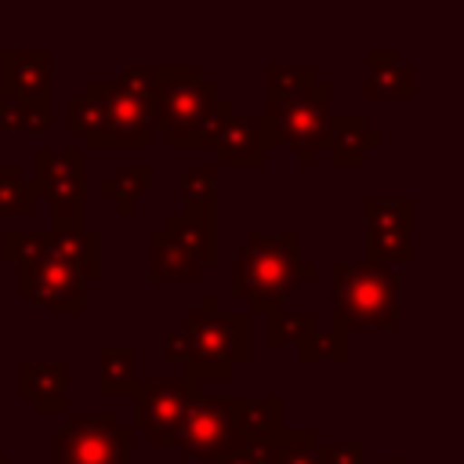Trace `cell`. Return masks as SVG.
<instances>
[{
  "instance_id": "obj_30",
  "label": "cell",
  "mask_w": 464,
  "mask_h": 464,
  "mask_svg": "<svg viewBox=\"0 0 464 464\" xmlns=\"http://www.w3.org/2000/svg\"><path fill=\"white\" fill-rule=\"evenodd\" d=\"M214 464H268V457H265V446H232Z\"/></svg>"
},
{
  "instance_id": "obj_18",
  "label": "cell",
  "mask_w": 464,
  "mask_h": 464,
  "mask_svg": "<svg viewBox=\"0 0 464 464\" xmlns=\"http://www.w3.org/2000/svg\"><path fill=\"white\" fill-rule=\"evenodd\" d=\"M384 145V134L366 127L359 112H330V138L326 152L334 167H362L373 149Z\"/></svg>"
},
{
  "instance_id": "obj_15",
  "label": "cell",
  "mask_w": 464,
  "mask_h": 464,
  "mask_svg": "<svg viewBox=\"0 0 464 464\" xmlns=\"http://www.w3.org/2000/svg\"><path fill=\"white\" fill-rule=\"evenodd\" d=\"M44 239H47V254L58 257L65 268H72L83 279V286L102 279V232L98 228H87L83 221L51 225L44 228Z\"/></svg>"
},
{
  "instance_id": "obj_4",
  "label": "cell",
  "mask_w": 464,
  "mask_h": 464,
  "mask_svg": "<svg viewBox=\"0 0 464 464\" xmlns=\"http://www.w3.org/2000/svg\"><path fill=\"white\" fill-rule=\"evenodd\" d=\"M167 362H178L188 381H228L250 359V319L243 312H221L214 294H203L192 312L181 315V330L163 341Z\"/></svg>"
},
{
  "instance_id": "obj_28",
  "label": "cell",
  "mask_w": 464,
  "mask_h": 464,
  "mask_svg": "<svg viewBox=\"0 0 464 464\" xmlns=\"http://www.w3.org/2000/svg\"><path fill=\"white\" fill-rule=\"evenodd\" d=\"M181 203L185 207H218V167L196 163L181 174Z\"/></svg>"
},
{
  "instance_id": "obj_2",
  "label": "cell",
  "mask_w": 464,
  "mask_h": 464,
  "mask_svg": "<svg viewBox=\"0 0 464 464\" xmlns=\"http://www.w3.org/2000/svg\"><path fill=\"white\" fill-rule=\"evenodd\" d=\"M330 330H319V359L348 362L355 330H399V272L392 265H330Z\"/></svg>"
},
{
  "instance_id": "obj_11",
  "label": "cell",
  "mask_w": 464,
  "mask_h": 464,
  "mask_svg": "<svg viewBox=\"0 0 464 464\" xmlns=\"http://www.w3.org/2000/svg\"><path fill=\"white\" fill-rule=\"evenodd\" d=\"M413 221H417V203L413 196H399V199H377L370 196L362 203V246H366V261L373 265H413L417 250H413Z\"/></svg>"
},
{
  "instance_id": "obj_26",
  "label": "cell",
  "mask_w": 464,
  "mask_h": 464,
  "mask_svg": "<svg viewBox=\"0 0 464 464\" xmlns=\"http://www.w3.org/2000/svg\"><path fill=\"white\" fill-rule=\"evenodd\" d=\"M36 192L18 163H0V218H33Z\"/></svg>"
},
{
  "instance_id": "obj_3",
  "label": "cell",
  "mask_w": 464,
  "mask_h": 464,
  "mask_svg": "<svg viewBox=\"0 0 464 464\" xmlns=\"http://www.w3.org/2000/svg\"><path fill=\"white\" fill-rule=\"evenodd\" d=\"M283 435V395H203L192 402L178 450L188 460H218L232 446H268Z\"/></svg>"
},
{
  "instance_id": "obj_7",
  "label": "cell",
  "mask_w": 464,
  "mask_h": 464,
  "mask_svg": "<svg viewBox=\"0 0 464 464\" xmlns=\"http://www.w3.org/2000/svg\"><path fill=\"white\" fill-rule=\"evenodd\" d=\"M330 98H334V83L315 80L290 98L265 102L261 120L272 149H294L297 163L312 167L319 160V149H326V138H330Z\"/></svg>"
},
{
  "instance_id": "obj_14",
  "label": "cell",
  "mask_w": 464,
  "mask_h": 464,
  "mask_svg": "<svg viewBox=\"0 0 464 464\" xmlns=\"http://www.w3.org/2000/svg\"><path fill=\"white\" fill-rule=\"evenodd\" d=\"M51 47H4L0 51V94L22 102H51Z\"/></svg>"
},
{
  "instance_id": "obj_19",
  "label": "cell",
  "mask_w": 464,
  "mask_h": 464,
  "mask_svg": "<svg viewBox=\"0 0 464 464\" xmlns=\"http://www.w3.org/2000/svg\"><path fill=\"white\" fill-rule=\"evenodd\" d=\"M163 232L181 243L199 265L218 261V207H181L178 214H167Z\"/></svg>"
},
{
  "instance_id": "obj_6",
  "label": "cell",
  "mask_w": 464,
  "mask_h": 464,
  "mask_svg": "<svg viewBox=\"0 0 464 464\" xmlns=\"http://www.w3.org/2000/svg\"><path fill=\"white\" fill-rule=\"evenodd\" d=\"M152 134L170 149H199V138L218 109V83L203 80L199 65H149Z\"/></svg>"
},
{
  "instance_id": "obj_25",
  "label": "cell",
  "mask_w": 464,
  "mask_h": 464,
  "mask_svg": "<svg viewBox=\"0 0 464 464\" xmlns=\"http://www.w3.org/2000/svg\"><path fill=\"white\" fill-rule=\"evenodd\" d=\"M268 464H323L319 435L312 428H283L276 442L265 446Z\"/></svg>"
},
{
  "instance_id": "obj_22",
  "label": "cell",
  "mask_w": 464,
  "mask_h": 464,
  "mask_svg": "<svg viewBox=\"0 0 464 464\" xmlns=\"http://www.w3.org/2000/svg\"><path fill=\"white\" fill-rule=\"evenodd\" d=\"M149 188H152V167L141 160V163H130V167L116 170L112 178H105V181L98 185V196L109 199V203L116 207V214L130 218L134 207L149 196Z\"/></svg>"
},
{
  "instance_id": "obj_29",
  "label": "cell",
  "mask_w": 464,
  "mask_h": 464,
  "mask_svg": "<svg viewBox=\"0 0 464 464\" xmlns=\"http://www.w3.org/2000/svg\"><path fill=\"white\" fill-rule=\"evenodd\" d=\"M323 464H366L362 442H319Z\"/></svg>"
},
{
  "instance_id": "obj_10",
  "label": "cell",
  "mask_w": 464,
  "mask_h": 464,
  "mask_svg": "<svg viewBox=\"0 0 464 464\" xmlns=\"http://www.w3.org/2000/svg\"><path fill=\"white\" fill-rule=\"evenodd\" d=\"M196 399H199V384L188 377H178V381L138 377V384L130 392L134 431H145V439L152 446H178Z\"/></svg>"
},
{
  "instance_id": "obj_13",
  "label": "cell",
  "mask_w": 464,
  "mask_h": 464,
  "mask_svg": "<svg viewBox=\"0 0 464 464\" xmlns=\"http://www.w3.org/2000/svg\"><path fill=\"white\" fill-rule=\"evenodd\" d=\"M207 149H214V167H265L272 141L261 112H228L210 134Z\"/></svg>"
},
{
  "instance_id": "obj_9",
  "label": "cell",
  "mask_w": 464,
  "mask_h": 464,
  "mask_svg": "<svg viewBox=\"0 0 464 464\" xmlns=\"http://www.w3.org/2000/svg\"><path fill=\"white\" fill-rule=\"evenodd\" d=\"M83 149H33V192L36 199L51 203V225H80L83 221V203H87V167H83Z\"/></svg>"
},
{
  "instance_id": "obj_31",
  "label": "cell",
  "mask_w": 464,
  "mask_h": 464,
  "mask_svg": "<svg viewBox=\"0 0 464 464\" xmlns=\"http://www.w3.org/2000/svg\"><path fill=\"white\" fill-rule=\"evenodd\" d=\"M366 464H413V460H366Z\"/></svg>"
},
{
  "instance_id": "obj_8",
  "label": "cell",
  "mask_w": 464,
  "mask_h": 464,
  "mask_svg": "<svg viewBox=\"0 0 464 464\" xmlns=\"http://www.w3.org/2000/svg\"><path fill=\"white\" fill-rule=\"evenodd\" d=\"M54 464H134V431L120 424L112 410L87 417L80 410L65 413V424L51 428Z\"/></svg>"
},
{
  "instance_id": "obj_5",
  "label": "cell",
  "mask_w": 464,
  "mask_h": 464,
  "mask_svg": "<svg viewBox=\"0 0 464 464\" xmlns=\"http://www.w3.org/2000/svg\"><path fill=\"white\" fill-rule=\"evenodd\" d=\"M301 236L297 228H286L279 236H268L254 228L246 243L236 250L232 261V294L250 304L254 315H272L283 308V301L308 279H315V265L301 261Z\"/></svg>"
},
{
  "instance_id": "obj_12",
  "label": "cell",
  "mask_w": 464,
  "mask_h": 464,
  "mask_svg": "<svg viewBox=\"0 0 464 464\" xmlns=\"http://www.w3.org/2000/svg\"><path fill=\"white\" fill-rule=\"evenodd\" d=\"M83 279L65 268L58 257L47 254V239L44 250L33 254L29 261L18 265V294L25 301H33L44 312H58V315H83L87 312V297H83Z\"/></svg>"
},
{
  "instance_id": "obj_20",
  "label": "cell",
  "mask_w": 464,
  "mask_h": 464,
  "mask_svg": "<svg viewBox=\"0 0 464 464\" xmlns=\"http://www.w3.org/2000/svg\"><path fill=\"white\" fill-rule=\"evenodd\" d=\"M286 341L297 348V362L312 366L319 359V323H315V315L312 312H286V308L265 315V344L279 348Z\"/></svg>"
},
{
  "instance_id": "obj_16",
  "label": "cell",
  "mask_w": 464,
  "mask_h": 464,
  "mask_svg": "<svg viewBox=\"0 0 464 464\" xmlns=\"http://www.w3.org/2000/svg\"><path fill=\"white\" fill-rule=\"evenodd\" d=\"M18 395L33 402L36 413H69V362H18Z\"/></svg>"
},
{
  "instance_id": "obj_17",
  "label": "cell",
  "mask_w": 464,
  "mask_h": 464,
  "mask_svg": "<svg viewBox=\"0 0 464 464\" xmlns=\"http://www.w3.org/2000/svg\"><path fill=\"white\" fill-rule=\"evenodd\" d=\"M362 62L370 69L366 98L370 102H410L417 94V72L402 62L395 47H366Z\"/></svg>"
},
{
  "instance_id": "obj_27",
  "label": "cell",
  "mask_w": 464,
  "mask_h": 464,
  "mask_svg": "<svg viewBox=\"0 0 464 464\" xmlns=\"http://www.w3.org/2000/svg\"><path fill=\"white\" fill-rule=\"evenodd\" d=\"M315 80H319V72L312 65H268L265 69V102L290 98Z\"/></svg>"
},
{
  "instance_id": "obj_32",
  "label": "cell",
  "mask_w": 464,
  "mask_h": 464,
  "mask_svg": "<svg viewBox=\"0 0 464 464\" xmlns=\"http://www.w3.org/2000/svg\"><path fill=\"white\" fill-rule=\"evenodd\" d=\"M0 464H18V460H11V457H4V450H0Z\"/></svg>"
},
{
  "instance_id": "obj_21",
  "label": "cell",
  "mask_w": 464,
  "mask_h": 464,
  "mask_svg": "<svg viewBox=\"0 0 464 464\" xmlns=\"http://www.w3.org/2000/svg\"><path fill=\"white\" fill-rule=\"evenodd\" d=\"M199 276H203V265L181 243H174L163 228L149 232V279L152 283H192Z\"/></svg>"
},
{
  "instance_id": "obj_1",
  "label": "cell",
  "mask_w": 464,
  "mask_h": 464,
  "mask_svg": "<svg viewBox=\"0 0 464 464\" xmlns=\"http://www.w3.org/2000/svg\"><path fill=\"white\" fill-rule=\"evenodd\" d=\"M65 127L87 149H149L152 145V98L149 65H127L116 80H87L83 94L65 102Z\"/></svg>"
},
{
  "instance_id": "obj_24",
  "label": "cell",
  "mask_w": 464,
  "mask_h": 464,
  "mask_svg": "<svg viewBox=\"0 0 464 464\" xmlns=\"http://www.w3.org/2000/svg\"><path fill=\"white\" fill-rule=\"evenodd\" d=\"M54 123L51 102H22V98H4L0 94V130H18V134H44Z\"/></svg>"
},
{
  "instance_id": "obj_23",
  "label": "cell",
  "mask_w": 464,
  "mask_h": 464,
  "mask_svg": "<svg viewBox=\"0 0 464 464\" xmlns=\"http://www.w3.org/2000/svg\"><path fill=\"white\" fill-rule=\"evenodd\" d=\"M138 384L134 377V348L130 344H102L98 352V392L105 399L130 395Z\"/></svg>"
}]
</instances>
